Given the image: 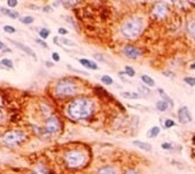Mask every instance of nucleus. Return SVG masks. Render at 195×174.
Returning a JSON list of instances; mask_svg holds the SVG:
<instances>
[{"instance_id": "nucleus-5", "label": "nucleus", "mask_w": 195, "mask_h": 174, "mask_svg": "<svg viewBox=\"0 0 195 174\" xmlns=\"http://www.w3.org/2000/svg\"><path fill=\"white\" fill-rule=\"evenodd\" d=\"M26 134L25 132L18 130H13L6 132L2 136H1V141L4 142V144L9 146V147H15L21 144L23 141H25Z\"/></svg>"}, {"instance_id": "nucleus-10", "label": "nucleus", "mask_w": 195, "mask_h": 174, "mask_svg": "<svg viewBox=\"0 0 195 174\" xmlns=\"http://www.w3.org/2000/svg\"><path fill=\"white\" fill-rule=\"evenodd\" d=\"M9 41L12 44H14L15 46H18L21 51H23L24 53H26L28 55H30V56H32V57H36V54H35V52L31 49L29 46H26V45H23V44H21V43H18V41H14V40H12V39H9Z\"/></svg>"}, {"instance_id": "nucleus-11", "label": "nucleus", "mask_w": 195, "mask_h": 174, "mask_svg": "<svg viewBox=\"0 0 195 174\" xmlns=\"http://www.w3.org/2000/svg\"><path fill=\"white\" fill-rule=\"evenodd\" d=\"M186 30L188 35L195 40V18H189L186 22Z\"/></svg>"}, {"instance_id": "nucleus-14", "label": "nucleus", "mask_w": 195, "mask_h": 174, "mask_svg": "<svg viewBox=\"0 0 195 174\" xmlns=\"http://www.w3.org/2000/svg\"><path fill=\"white\" fill-rule=\"evenodd\" d=\"M0 12L2 14H5V15H7V16H9V17L12 18H18V12H15V10H12V9H6L4 8V7H0Z\"/></svg>"}, {"instance_id": "nucleus-30", "label": "nucleus", "mask_w": 195, "mask_h": 174, "mask_svg": "<svg viewBox=\"0 0 195 174\" xmlns=\"http://www.w3.org/2000/svg\"><path fill=\"white\" fill-rule=\"evenodd\" d=\"M7 5H8V7L13 8V7H16V6H18V1H16V0H8V1H7Z\"/></svg>"}, {"instance_id": "nucleus-24", "label": "nucleus", "mask_w": 195, "mask_h": 174, "mask_svg": "<svg viewBox=\"0 0 195 174\" xmlns=\"http://www.w3.org/2000/svg\"><path fill=\"white\" fill-rule=\"evenodd\" d=\"M49 30L48 29H45V28H43V29H40L39 30V36H40V38H43V39H47V37L49 36Z\"/></svg>"}, {"instance_id": "nucleus-38", "label": "nucleus", "mask_w": 195, "mask_h": 174, "mask_svg": "<svg viewBox=\"0 0 195 174\" xmlns=\"http://www.w3.org/2000/svg\"><path fill=\"white\" fill-rule=\"evenodd\" d=\"M126 174H139V173L135 170H129L127 172H126Z\"/></svg>"}, {"instance_id": "nucleus-12", "label": "nucleus", "mask_w": 195, "mask_h": 174, "mask_svg": "<svg viewBox=\"0 0 195 174\" xmlns=\"http://www.w3.org/2000/svg\"><path fill=\"white\" fill-rule=\"evenodd\" d=\"M79 62H80V64L84 65V66L87 68V69H91V70H98L99 69V65L96 64V62L91 61V60H87V59H80Z\"/></svg>"}, {"instance_id": "nucleus-7", "label": "nucleus", "mask_w": 195, "mask_h": 174, "mask_svg": "<svg viewBox=\"0 0 195 174\" xmlns=\"http://www.w3.org/2000/svg\"><path fill=\"white\" fill-rule=\"evenodd\" d=\"M123 53L126 57H129L131 60H135L141 55V49L138 48L137 46H132V45H127L124 47Z\"/></svg>"}, {"instance_id": "nucleus-2", "label": "nucleus", "mask_w": 195, "mask_h": 174, "mask_svg": "<svg viewBox=\"0 0 195 174\" xmlns=\"http://www.w3.org/2000/svg\"><path fill=\"white\" fill-rule=\"evenodd\" d=\"M143 30V22L140 17L127 18L121 26L122 35L126 39H135L141 35Z\"/></svg>"}, {"instance_id": "nucleus-17", "label": "nucleus", "mask_w": 195, "mask_h": 174, "mask_svg": "<svg viewBox=\"0 0 195 174\" xmlns=\"http://www.w3.org/2000/svg\"><path fill=\"white\" fill-rule=\"evenodd\" d=\"M98 174H117V173L113 167H110V166H104V167H101V168H100Z\"/></svg>"}, {"instance_id": "nucleus-32", "label": "nucleus", "mask_w": 195, "mask_h": 174, "mask_svg": "<svg viewBox=\"0 0 195 174\" xmlns=\"http://www.w3.org/2000/svg\"><path fill=\"white\" fill-rule=\"evenodd\" d=\"M162 148L164 149V150H171V149H172V146H171V143L164 142V143H162Z\"/></svg>"}, {"instance_id": "nucleus-4", "label": "nucleus", "mask_w": 195, "mask_h": 174, "mask_svg": "<svg viewBox=\"0 0 195 174\" xmlns=\"http://www.w3.org/2000/svg\"><path fill=\"white\" fill-rule=\"evenodd\" d=\"M78 91V85L70 79H62L55 85V94L61 97L75 95Z\"/></svg>"}, {"instance_id": "nucleus-39", "label": "nucleus", "mask_w": 195, "mask_h": 174, "mask_svg": "<svg viewBox=\"0 0 195 174\" xmlns=\"http://www.w3.org/2000/svg\"><path fill=\"white\" fill-rule=\"evenodd\" d=\"M2 119H4V113H2V111L0 110V123L2 122Z\"/></svg>"}, {"instance_id": "nucleus-26", "label": "nucleus", "mask_w": 195, "mask_h": 174, "mask_svg": "<svg viewBox=\"0 0 195 174\" xmlns=\"http://www.w3.org/2000/svg\"><path fill=\"white\" fill-rule=\"evenodd\" d=\"M184 81L186 84H188L189 86H195V78L194 77H185Z\"/></svg>"}, {"instance_id": "nucleus-42", "label": "nucleus", "mask_w": 195, "mask_h": 174, "mask_svg": "<svg viewBox=\"0 0 195 174\" xmlns=\"http://www.w3.org/2000/svg\"><path fill=\"white\" fill-rule=\"evenodd\" d=\"M191 69L195 70V62H194V63H192V65H191Z\"/></svg>"}, {"instance_id": "nucleus-27", "label": "nucleus", "mask_w": 195, "mask_h": 174, "mask_svg": "<svg viewBox=\"0 0 195 174\" xmlns=\"http://www.w3.org/2000/svg\"><path fill=\"white\" fill-rule=\"evenodd\" d=\"M4 31L5 32H8V33H15V32H16V29L12 25H5Z\"/></svg>"}, {"instance_id": "nucleus-16", "label": "nucleus", "mask_w": 195, "mask_h": 174, "mask_svg": "<svg viewBox=\"0 0 195 174\" xmlns=\"http://www.w3.org/2000/svg\"><path fill=\"white\" fill-rule=\"evenodd\" d=\"M141 80L143 81V84H146L147 85V87H154L155 86V81H154V79L152 78V77H149V76H147V74H142L141 76Z\"/></svg>"}, {"instance_id": "nucleus-13", "label": "nucleus", "mask_w": 195, "mask_h": 174, "mask_svg": "<svg viewBox=\"0 0 195 174\" xmlns=\"http://www.w3.org/2000/svg\"><path fill=\"white\" fill-rule=\"evenodd\" d=\"M133 144H135V147H138L139 149H141V150H145V151H148V152L152 151V144L147 143V142H142V141L135 140V141H133Z\"/></svg>"}, {"instance_id": "nucleus-18", "label": "nucleus", "mask_w": 195, "mask_h": 174, "mask_svg": "<svg viewBox=\"0 0 195 174\" xmlns=\"http://www.w3.org/2000/svg\"><path fill=\"white\" fill-rule=\"evenodd\" d=\"M161 133V128L160 127H157V126H154L152 127L150 130H149V132L147 133V136L148 138H156L157 135Z\"/></svg>"}, {"instance_id": "nucleus-23", "label": "nucleus", "mask_w": 195, "mask_h": 174, "mask_svg": "<svg viewBox=\"0 0 195 174\" xmlns=\"http://www.w3.org/2000/svg\"><path fill=\"white\" fill-rule=\"evenodd\" d=\"M101 81L103 84H106V85H111V84H114V80L111 77H109L108 74H104V76H102L101 77Z\"/></svg>"}, {"instance_id": "nucleus-8", "label": "nucleus", "mask_w": 195, "mask_h": 174, "mask_svg": "<svg viewBox=\"0 0 195 174\" xmlns=\"http://www.w3.org/2000/svg\"><path fill=\"white\" fill-rule=\"evenodd\" d=\"M178 119L181 124H188L192 122V115L187 107H181L178 111Z\"/></svg>"}, {"instance_id": "nucleus-35", "label": "nucleus", "mask_w": 195, "mask_h": 174, "mask_svg": "<svg viewBox=\"0 0 195 174\" xmlns=\"http://www.w3.org/2000/svg\"><path fill=\"white\" fill-rule=\"evenodd\" d=\"M68 68H69L70 70H72L74 72H77V74H88L87 72H84V71H80V70H77V69H72L70 65H68Z\"/></svg>"}, {"instance_id": "nucleus-37", "label": "nucleus", "mask_w": 195, "mask_h": 174, "mask_svg": "<svg viewBox=\"0 0 195 174\" xmlns=\"http://www.w3.org/2000/svg\"><path fill=\"white\" fill-rule=\"evenodd\" d=\"M32 174H46L43 170H36L32 172Z\"/></svg>"}, {"instance_id": "nucleus-41", "label": "nucleus", "mask_w": 195, "mask_h": 174, "mask_svg": "<svg viewBox=\"0 0 195 174\" xmlns=\"http://www.w3.org/2000/svg\"><path fill=\"white\" fill-rule=\"evenodd\" d=\"M46 65H47V66H53V63H51V62H46Z\"/></svg>"}, {"instance_id": "nucleus-33", "label": "nucleus", "mask_w": 195, "mask_h": 174, "mask_svg": "<svg viewBox=\"0 0 195 174\" xmlns=\"http://www.w3.org/2000/svg\"><path fill=\"white\" fill-rule=\"evenodd\" d=\"M52 59L54 60L55 62H59L60 61V55H59V53H57V52H54L52 54Z\"/></svg>"}, {"instance_id": "nucleus-19", "label": "nucleus", "mask_w": 195, "mask_h": 174, "mask_svg": "<svg viewBox=\"0 0 195 174\" xmlns=\"http://www.w3.org/2000/svg\"><path fill=\"white\" fill-rule=\"evenodd\" d=\"M156 108H157L158 111H165L166 109L169 108V103H168V102H165L164 100L158 101V102L156 103Z\"/></svg>"}, {"instance_id": "nucleus-21", "label": "nucleus", "mask_w": 195, "mask_h": 174, "mask_svg": "<svg viewBox=\"0 0 195 174\" xmlns=\"http://www.w3.org/2000/svg\"><path fill=\"white\" fill-rule=\"evenodd\" d=\"M158 92H160L161 96H162V97L164 99L165 102H168V103H169V105H174V101H172V99L166 95V94L164 93V91H163L162 88H158Z\"/></svg>"}, {"instance_id": "nucleus-31", "label": "nucleus", "mask_w": 195, "mask_h": 174, "mask_svg": "<svg viewBox=\"0 0 195 174\" xmlns=\"http://www.w3.org/2000/svg\"><path fill=\"white\" fill-rule=\"evenodd\" d=\"M139 89H140V91H143V94H145V95H149V94H150V91L148 89V87L140 86L139 87Z\"/></svg>"}, {"instance_id": "nucleus-3", "label": "nucleus", "mask_w": 195, "mask_h": 174, "mask_svg": "<svg viewBox=\"0 0 195 174\" xmlns=\"http://www.w3.org/2000/svg\"><path fill=\"white\" fill-rule=\"evenodd\" d=\"M64 161L70 168H80L86 164L87 155L84 150L80 149H71L68 150L64 155Z\"/></svg>"}, {"instance_id": "nucleus-9", "label": "nucleus", "mask_w": 195, "mask_h": 174, "mask_svg": "<svg viewBox=\"0 0 195 174\" xmlns=\"http://www.w3.org/2000/svg\"><path fill=\"white\" fill-rule=\"evenodd\" d=\"M153 14L157 18H165V16L168 15V7L164 4L155 5V7L153 9Z\"/></svg>"}, {"instance_id": "nucleus-43", "label": "nucleus", "mask_w": 195, "mask_h": 174, "mask_svg": "<svg viewBox=\"0 0 195 174\" xmlns=\"http://www.w3.org/2000/svg\"><path fill=\"white\" fill-rule=\"evenodd\" d=\"M0 49H1V46H0Z\"/></svg>"}, {"instance_id": "nucleus-15", "label": "nucleus", "mask_w": 195, "mask_h": 174, "mask_svg": "<svg viewBox=\"0 0 195 174\" xmlns=\"http://www.w3.org/2000/svg\"><path fill=\"white\" fill-rule=\"evenodd\" d=\"M121 96L124 97V99H131V100H137L139 99V94L138 93H135V92H122Z\"/></svg>"}, {"instance_id": "nucleus-22", "label": "nucleus", "mask_w": 195, "mask_h": 174, "mask_svg": "<svg viewBox=\"0 0 195 174\" xmlns=\"http://www.w3.org/2000/svg\"><path fill=\"white\" fill-rule=\"evenodd\" d=\"M20 21H21L22 23H24V24H31V23H33L35 18H33V16L25 15V16H23V17L20 18Z\"/></svg>"}, {"instance_id": "nucleus-36", "label": "nucleus", "mask_w": 195, "mask_h": 174, "mask_svg": "<svg viewBox=\"0 0 195 174\" xmlns=\"http://www.w3.org/2000/svg\"><path fill=\"white\" fill-rule=\"evenodd\" d=\"M57 31H59V33H60V35H67V33H68V30H65L64 28H60Z\"/></svg>"}, {"instance_id": "nucleus-29", "label": "nucleus", "mask_w": 195, "mask_h": 174, "mask_svg": "<svg viewBox=\"0 0 195 174\" xmlns=\"http://www.w3.org/2000/svg\"><path fill=\"white\" fill-rule=\"evenodd\" d=\"M176 125V123L172 120V119H166L164 123V127L165 128H170V127H174Z\"/></svg>"}, {"instance_id": "nucleus-34", "label": "nucleus", "mask_w": 195, "mask_h": 174, "mask_svg": "<svg viewBox=\"0 0 195 174\" xmlns=\"http://www.w3.org/2000/svg\"><path fill=\"white\" fill-rule=\"evenodd\" d=\"M36 41H37V43H38L39 45H40V46H43L44 48H47V47H48V46H47V44L45 43L44 40H41V39H36Z\"/></svg>"}, {"instance_id": "nucleus-20", "label": "nucleus", "mask_w": 195, "mask_h": 174, "mask_svg": "<svg viewBox=\"0 0 195 174\" xmlns=\"http://www.w3.org/2000/svg\"><path fill=\"white\" fill-rule=\"evenodd\" d=\"M0 65H5V68L12 69L14 66V63H13V61L9 60V59H2V60L0 61Z\"/></svg>"}, {"instance_id": "nucleus-1", "label": "nucleus", "mask_w": 195, "mask_h": 174, "mask_svg": "<svg viewBox=\"0 0 195 174\" xmlns=\"http://www.w3.org/2000/svg\"><path fill=\"white\" fill-rule=\"evenodd\" d=\"M68 117L74 120H84L90 118L94 112V101L90 97H77L67 107Z\"/></svg>"}, {"instance_id": "nucleus-25", "label": "nucleus", "mask_w": 195, "mask_h": 174, "mask_svg": "<svg viewBox=\"0 0 195 174\" xmlns=\"http://www.w3.org/2000/svg\"><path fill=\"white\" fill-rule=\"evenodd\" d=\"M125 74L129 76V77H133L135 74V69L133 68H131V66H129V65H126L125 66Z\"/></svg>"}, {"instance_id": "nucleus-28", "label": "nucleus", "mask_w": 195, "mask_h": 174, "mask_svg": "<svg viewBox=\"0 0 195 174\" xmlns=\"http://www.w3.org/2000/svg\"><path fill=\"white\" fill-rule=\"evenodd\" d=\"M61 43L64 44V45H68V46H76V44L74 41H71V40L67 39V38H60Z\"/></svg>"}, {"instance_id": "nucleus-6", "label": "nucleus", "mask_w": 195, "mask_h": 174, "mask_svg": "<svg viewBox=\"0 0 195 174\" xmlns=\"http://www.w3.org/2000/svg\"><path fill=\"white\" fill-rule=\"evenodd\" d=\"M61 130V123L59 118L55 116H51L46 119L45 122V130L48 134H57V132Z\"/></svg>"}, {"instance_id": "nucleus-40", "label": "nucleus", "mask_w": 195, "mask_h": 174, "mask_svg": "<svg viewBox=\"0 0 195 174\" xmlns=\"http://www.w3.org/2000/svg\"><path fill=\"white\" fill-rule=\"evenodd\" d=\"M94 57H96V59H98V60H100V61H103V57H101L100 55H98V54H96Z\"/></svg>"}]
</instances>
